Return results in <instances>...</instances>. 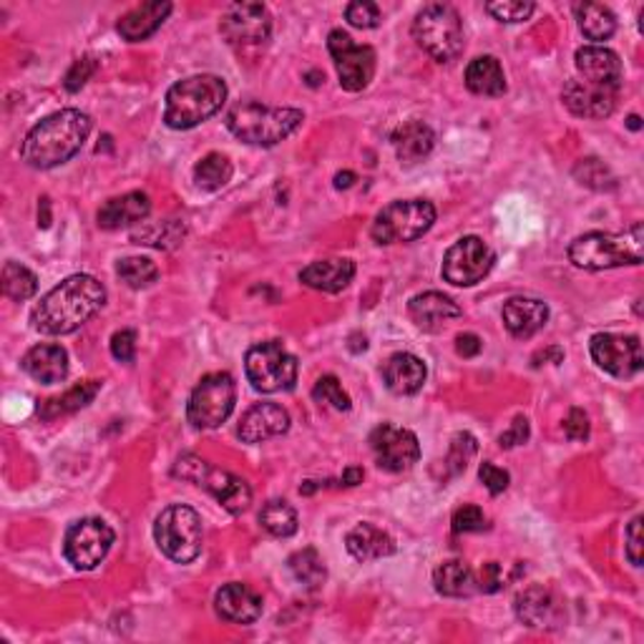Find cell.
Segmentation results:
<instances>
[{"label": "cell", "mask_w": 644, "mask_h": 644, "mask_svg": "<svg viewBox=\"0 0 644 644\" xmlns=\"http://www.w3.org/2000/svg\"><path fill=\"white\" fill-rule=\"evenodd\" d=\"M433 584H435V592L443 596H453V599H460V596H471L479 592V579H476L473 569L460 559L443 561L441 567L433 571Z\"/></svg>", "instance_id": "cell-33"}, {"label": "cell", "mask_w": 644, "mask_h": 644, "mask_svg": "<svg viewBox=\"0 0 644 644\" xmlns=\"http://www.w3.org/2000/svg\"><path fill=\"white\" fill-rule=\"evenodd\" d=\"M564 433L569 441H586L590 439V418L582 408H571L569 416L564 418Z\"/></svg>", "instance_id": "cell-51"}, {"label": "cell", "mask_w": 644, "mask_h": 644, "mask_svg": "<svg viewBox=\"0 0 644 644\" xmlns=\"http://www.w3.org/2000/svg\"><path fill=\"white\" fill-rule=\"evenodd\" d=\"M114 529L101 519H81L71 523L66 531V542H63V554L68 564L78 571H91L106 559L114 544Z\"/></svg>", "instance_id": "cell-12"}, {"label": "cell", "mask_w": 644, "mask_h": 644, "mask_svg": "<svg viewBox=\"0 0 644 644\" xmlns=\"http://www.w3.org/2000/svg\"><path fill=\"white\" fill-rule=\"evenodd\" d=\"M355 277V262L345 257L317 260L300 273V282L317 292H340L345 290Z\"/></svg>", "instance_id": "cell-24"}, {"label": "cell", "mask_w": 644, "mask_h": 644, "mask_svg": "<svg viewBox=\"0 0 644 644\" xmlns=\"http://www.w3.org/2000/svg\"><path fill=\"white\" fill-rule=\"evenodd\" d=\"M531 435V428H529V420L523 416H516L512 428H508L506 433L498 435V446L501 449H514V446H521V443H527Z\"/></svg>", "instance_id": "cell-52"}, {"label": "cell", "mask_w": 644, "mask_h": 644, "mask_svg": "<svg viewBox=\"0 0 644 644\" xmlns=\"http://www.w3.org/2000/svg\"><path fill=\"white\" fill-rule=\"evenodd\" d=\"M501 317H504L506 330L514 338L527 340L544 328L548 320V307L546 302L534 298H512L501 310Z\"/></svg>", "instance_id": "cell-23"}, {"label": "cell", "mask_w": 644, "mask_h": 644, "mask_svg": "<svg viewBox=\"0 0 644 644\" xmlns=\"http://www.w3.org/2000/svg\"><path fill=\"white\" fill-rule=\"evenodd\" d=\"M172 13V3H162V0H154V3H141L124 15L118 21V36L129 43H139L144 38L154 36L162 23L166 21V15Z\"/></svg>", "instance_id": "cell-28"}, {"label": "cell", "mask_w": 644, "mask_h": 644, "mask_svg": "<svg viewBox=\"0 0 644 644\" xmlns=\"http://www.w3.org/2000/svg\"><path fill=\"white\" fill-rule=\"evenodd\" d=\"M642 516H634L630 527H627V559L634 567H642Z\"/></svg>", "instance_id": "cell-53"}, {"label": "cell", "mask_w": 644, "mask_h": 644, "mask_svg": "<svg viewBox=\"0 0 644 644\" xmlns=\"http://www.w3.org/2000/svg\"><path fill=\"white\" fill-rule=\"evenodd\" d=\"M501 586H504V577H501V564H496V561L483 564V569L479 574V590L491 594V592H498Z\"/></svg>", "instance_id": "cell-54"}, {"label": "cell", "mask_w": 644, "mask_h": 644, "mask_svg": "<svg viewBox=\"0 0 644 644\" xmlns=\"http://www.w3.org/2000/svg\"><path fill=\"white\" fill-rule=\"evenodd\" d=\"M435 222V206L426 199H401L391 202L372 219L370 235L378 244L413 242L424 237Z\"/></svg>", "instance_id": "cell-8"}, {"label": "cell", "mask_w": 644, "mask_h": 644, "mask_svg": "<svg viewBox=\"0 0 644 644\" xmlns=\"http://www.w3.org/2000/svg\"><path fill=\"white\" fill-rule=\"evenodd\" d=\"M237 386L229 372H210L199 380L187 405V418L194 428H219L232 416Z\"/></svg>", "instance_id": "cell-11"}, {"label": "cell", "mask_w": 644, "mask_h": 644, "mask_svg": "<svg viewBox=\"0 0 644 644\" xmlns=\"http://www.w3.org/2000/svg\"><path fill=\"white\" fill-rule=\"evenodd\" d=\"M154 539L164 556L177 564H189L202 554V519L194 508L174 504L156 516Z\"/></svg>", "instance_id": "cell-9"}, {"label": "cell", "mask_w": 644, "mask_h": 644, "mask_svg": "<svg viewBox=\"0 0 644 644\" xmlns=\"http://www.w3.org/2000/svg\"><path fill=\"white\" fill-rule=\"evenodd\" d=\"M219 30L232 46H260L273 36V15L262 3H232L222 13Z\"/></svg>", "instance_id": "cell-16"}, {"label": "cell", "mask_w": 644, "mask_h": 644, "mask_svg": "<svg viewBox=\"0 0 644 644\" xmlns=\"http://www.w3.org/2000/svg\"><path fill=\"white\" fill-rule=\"evenodd\" d=\"M630 129H634V131L640 129V116H630Z\"/></svg>", "instance_id": "cell-59"}, {"label": "cell", "mask_w": 644, "mask_h": 644, "mask_svg": "<svg viewBox=\"0 0 644 644\" xmlns=\"http://www.w3.org/2000/svg\"><path fill=\"white\" fill-rule=\"evenodd\" d=\"M97 68H99V63L93 61L91 55H86V59L74 61V66H71L68 74H66V81H63V86H66V91H71V93L81 91L84 86H86V81H89V78L93 74H97Z\"/></svg>", "instance_id": "cell-48"}, {"label": "cell", "mask_w": 644, "mask_h": 644, "mask_svg": "<svg viewBox=\"0 0 644 644\" xmlns=\"http://www.w3.org/2000/svg\"><path fill=\"white\" fill-rule=\"evenodd\" d=\"M569 260L577 267L592 269H611L624 265H642L644 260V229L637 222L627 232L609 235V232H590L577 237L569 244Z\"/></svg>", "instance_id": "cell-5"}, {"label": "cell", "mask_w": 644, "mask_h": 644, "mask_svg": "<svg viewBox=\"0 0 644 644\" xmlns=\"http://www.w3.org/2000/svg\"><path fill=\"white\" fill-rule=\"evenodd\" d=\"M592 361L604 372L615 378H634L642 370V343L637 336H615V332H599L590 343Z\"/></svg>", "instance_id": "cell-15"}, {"label": "cell", "mask_w": 644, "mask_h": 644, "mask_svg": "<svg viewBox=\"0 0 644 644\" xmlns=\"http://www.w3.org/2000/svg\"><path fill=\"white\" fill-rule=\"evenodd\" d=\"M487 11L501 23H523L536 11V5L529 0H496V3H487Z\"/></svg>", "instance_id": "cell-44"}, {"label": "cell", "mask_w": 644, "mask_h": 644, "mask_svg": "<svg viewBox=\"0 0 644 644\" xmlns=\"http://www.w3.org/2000/svg\"><path fill=\"white\" fill-rule=\"evenodd\" d=\"M328 51L336 61L340 86L345 91H363L376 76V51L370 46L353 43L345 30H332L328 36Z\"/></svg>", "instance_id": "cell-13"}, {"label": "cell", "mask_w": 644, "mask_h": 644, "mask_svg": "<svg viewBox=\"0 0 644 644\" xmlns=\"http://www.w3.org/2000/svg\"><path fill=\"white\" fill-rule=\"evenodd\" d=\"M111 355L122 363H134L137 357V332L134 330H118L111 338Z\"/></svg>", "instance_id": "cell-49"}, {"label": "cell", "mask_w": 644, "mask_h": 644, "mask_svg": "<svg viewBox=\"0 0 644 644\" xmlns=\"http://www.w3.org/2000/svg\"><path fill=\"white\" fill-rule=\"evenodd\" d=\"M496 254L481 237H464L443 257V280L456 288H471L494 269Z\"/></svg>", "instance_id": "cell-14"}, {"label": "cell", "mask_w": 644, "mask_h": 644, "mask_svg": "<svg viewBox=\"0 0 644 644\" xmlns=\"http://www.w3.org/2000/svg\"><path fill=\"white\" fill-rule=\"evenodd\" d=\"M313 397L317 403H328L338 411H350V395L343 391L340 380L336 376H323L317 378L313 388Z\"/></svg>", "instance_id": "cell-43"}, {"label": "cell", "mask_w": 644, "mask_h": 644, "mask_svg": "<svg viewBox=\"0 0 644 644\" xmlns=\"http://www.w3.org/2000/svg\"><path fill=\"white\" fill-rule=\"evenodd\" d=\"M131 240L137 244H149L156 250H172L185 240V225L181 222H162V225H149L141 232H134Z\"/></svg>", "instance_id": "cell-40"}, {"label": "cell", "mask_w": 644, "mask_h": 644, "mask_svg": "<svg viewBox=\"0 0 644 644\" xmlns=\"http://www.w3.org/2000/svg\"><path fill=\"white\" fill-rule=\"evenodd\" d=\"M227 101V84L219 76L199 74L177 81L166 91L164 122L169 129H194L212 118Z\"/></svg>", "instance_id": "cell-3"}, {"label": "cell", "mask_w": 644, "mask_h": 644, "mask_svg": "<svg viewBox=\"0 0 644 644\" xmlns=\"http://www.w3.org/2000/svg\"><path fill=\"white\" fill-rule=\"evenodd\" d=\"M172 473L177 476V479L192 481L197 487L210 491L229 514H244L252 504V489L242 476H235L225 471V468L212 466L210 460L199 458L194 453H185V456L177 458Z\"/></svg>", "instance_id": "cell-6"}, {"label": "cell", "mask_w": 644, "mask_h": 644, "mask_svg": "<svg viewBox=\"0 0 644 644\" xmlns=\"http://www.w3.org/2000/svg\"><path fill=\"white\" fill-rule=\"evenodd\" d=\"M99 391H101V380H86V383L74 386L63 395L46 401L41 408H38V416H41L43 420H55L61 416H68V413L86 408V405H89L93 397L99 395Z\"/></svg>", "instance_id": "cell-34"}, {"label": "cell", "mask_w": 644, "mask_h": 644, "mask_svg": "<svg viewBox=\"0 0 644 644\" xmlns=\"http://www.w3.org/2000/svg\"><path fill=\"white\" fill-rule=\"evenodd\" d=\"M453 534H473V531H483L489 527L487 514L481 506H460L453 514Z\"/></svg>", "instance_id": "cell-46"}, {"label": "cell", "mask_w": 644, "mask_h": 644, "mask_svg": "<svg viewBox=\"0 0 644 644\" xmlns=\"http://www.w3.org/2000/svg\"><path fill=\"white\" fill-rule=\"evenodd\" d=\"M232 179V162L225 154H206L202 162L194 166V181L197 187L206 189V192H214V189H222L227 181Z\"/></svg>", "instance_id": "cell-38"}, {"label": "cell", "mask_w": 644, "mask_h": 644, "mask_svg": "<svg viewBox=\"0 0 644 644\" xmlns=\"http://www.w3.org/2000/svg\"><path fill=\"white\" fill-rule=\"evenodd\" d=\"M214 609L225 622L252 624L262 617V599L248 584L232 582L222 586L217 596H214Z\"/></svg>", "instance_id": "cell-21"}, {"label": "cell", "mask_w": 644, "mask_h": 644, "mask_svg": "<svg viewBox=\"0 0 644 644\" xmlns=\"http://www.w3.org/2000/svg\"><path fill=\"white\" fill-rule=\"evenodd\" d=\"M288 567L292 571V577H295L300 584H305L307 590H317V586L328 579V569H325L320 554H317L315 548H302V552L292 554Z\"/></svg>", "instance_id": "cell-37"}, {"label": "cell", "mask_w": 644, "mask_h": 644, "mask_svg": "<svg viewBox=\"0 0 644 644\" xmlns=\"http://www.w3.org/2000/svg\"><path fill=\"white\" fill-rule=\"evenodd\" d=\"M574 174L579 177V181L592 189H611L615 187V177H611L607 166H604L599 159H582V162L577 164Z\"/></svg>", "instance_id": "cell-45"}, {"label": "cell", "mask_w": 644, "mask_h": 644, "mask_svg": "<svg viewBox=\"0 0 644 644\" xmlns=\"http://www.w3.org/2000/svg\"><path fill=\"white\" fill-rule=\"evenodd\" d=\"M579 28L590 41H609L617 30V18L607 5L602 3H579L574 8Z\"/></svg>", "instance_id": "cell-35"}, {"label": "cell", "mask_w": 644, "mask_h": 644, "mask_svg": "<svg viewBox=\"0 0 644 644\" xmlns=\"http://www.w3.org/2000/svg\"><path fill=\"white\" fill-rule=\"evenodd\" d=\"M577 71L586 84L607 86V89H622V61L615 51L604 46H584L577 51Z\"/></svg>", "instance_id": "cell-20"}, {"label": "cell", "mask_w": 644, "mask_h": 644, "mask_svg": "<svg viewBox=\"0 0 644 644\" xmlns=\"http://www.w3.org/2000/svg\"><path fill=\"white\" fill-rule=\"evenodd\" d=\"M353 181H355L353 172H340L336 177V187L338 189H348V187H353Z\"/></svg>", "instance_id": "cell-58"}, {"label": "cell", "mask_w": 644, "mask_h": 644, "mask_svg": "<svg viewBox=\"0 0 644 644\" xmlns=\"http://www.w3.org/2000/svg\"><path fill=\"white\" fill-rule=\"evenodd\" d=\"M564 106H567L574 116L582 118H607L611 111L617 109L619 89H607V86H594L586 81H571L564 86L561 91Z\"/></svg>", "instance_id": "cell-18"}, {"label": "cell", "mask_w": 644, "mask_h": 644, "mask_svg": "<svg viewBox=\"0 0 644 644\" xmlns=\"http://www.w3.org/2000/svg\"><path fill=\"white\" fill-rule=\"evenodd\" d=\"M393 149L403 164H418L435 147V134L424 122H405L393 131Z\"/></svg>", "instance_id": "cell-31"}, {"label": "cell", "mask_w": 644, "mask_h": 644, "mask_svg": "<svg viewBox=\"0 0 644 644\" xmlns=\"http://www.w3.org/2000/svg\"><path fill=\"white\" fill-rule=\"evenodd\" d=\"M260 523L267 534H273L277 539H288L298 531V512L288 504V501L273 498L262 506Z\"/></svg>", "instance_id": "cell-36"}, {"label": "cell", "mask_w": 644, "mask_h": 644, "mask_svg": "<svg viewBox=\"0 0 644 644\" xmlns=\"http://www.w3.org/2000/svg\"><path fill=\"white\" fill-rule=\"evenodd\" d=\"M244 370L254 391L282 393L292 391L298 383V361L290 355L280 340H267L248 350Z\"/></svg>", "instance_id": "cell-10"}, {"label": "cell", "mask_w": 644, "mask_h": 644, "mask_svg": "<svg viewBox=\"0 0 644 644\" xmlns=\"http://www.w3.org/2000/svg\"><path fill=\"white\" fill-rule=\"evenodd\" d=\"M466 86L476 97H504L506 93V76L494 55H479L468 63L466 68Z\"/></svg>", "instance_id": "cell-32"}, {"label": "cell", "mask_w": 644, "mask_h": 644, "mask_svg": "<svg viewBox=\"0 0 644 644\" xmlns=\"http://www.w3.org/2000/svg\"><path fill=\"white\" fill-rule=\"evenodd\" d=\"M345 18L353 28L370 30L380 23V8L376 3H368V0H357V3H350L345 8Z\"/></svg>", "instance_id": "cell-47"}, {"label": "cell", "mask_w": 644, "mask_h": 644, "mask_svg": "<svg viewBox=\"0 0 644 644\" xmlns=\"http://www.w3.org/2000/svg\"><path fill=\"white\" fill-rule=\"evenodd\" d=\"M411 320L426 332H439L449 320L460 317V307L441 292H424L408 302Z\"/></svg>", "instance_id": "cell-25"}, {"label": "cell", "mask_w": 644, "mask_h": 644, "mask_svg": "<svg viewBox=\"0 0 644 644\" xmlns=\"http://www.w3.org/2000/svg\"><path fill=\"white\" fill-rule=\"evenodd\" d=\"M0 282H3L5 295L18 302L30 300L38 290V277L26 265H21V262H5Z\"/></svg>", "instance_id": "cell-39"}, {"label": "cell", "mask_w": 644, "mask_h": 644, "mask_svg": "<svg viewBox=\"0 0 644 644\" xmlns=\"http://www.w3.org/2000/svg\"><path fill=\"white\" fill-rule=\"evenodd\" d=\"M479 479L483 481V487H487L491 494L498 496L504 494V491L508 489V481H512V476H508V471H504V468H498L494 464H481L479 468Z\"/></svg>", "instance_id": "cell-50"}, {"label": "cell", "mask_w": 644, "mask_h": 644, "mask_svg": "<svg viewBox=\"0 0 644 644\" xmlns=\"http://www.w3.org/2000/svg\"><path fill=\"white\" fill-rule=\"evenodd\" d=\"M91 134V116L78 109H63L43 118L28 131L21 147V159L34 169H53L81 151Z\"/></svg>", "instance_id": "cell-2"}, {"label": "cell", "mask_w": 644, "mask_h": 644, "mask_svg": "<svg viewBox=\"0 0 644 644\" xmlns=\"http://www.w3.org/2000/svg\"><path fill=\"white\" fill-rule=\"evenodd\" d=\"M413 38L433 61L451 63L464 51V23L456 8L431 3L413 21Z\"/></svg>", "instance_id": "cell-7"}, {"label": "cell", "mask_w": 644, "mask_h": 644, "mask_svg": "<svg viewBox=\"0 0 644 644\" xmlns=\"http://www.w3.org/2000/svg\"><path fill=\"white\" fill-rule=\"evenodd\" d=\"M473 453H476V439L471 433H456V435H453L451 451H449V458H446L449 473L451 476L464 473L468 468V460L473 458Z\"/></svg>", "instance_id": "cell-42"}, {"label": "cell", "mask_w": 644, "mask_h": 644, "mask_svg": "<svg viewBox=\"0 0 644 644\" xmlns=\"http://www.w3.org/2000/svg\"><path fill=\"white\" fill-rule=\"evenodd\" d=\"M23 370L43 386L63 383L68 376V353L61 345H36L23 357Z\"/></svg>", "instance_id": "cell-26"}, {"label": "cell", "mask_w": 644, "mask_h": 644, "mask_svg": "<svg viewBox=\"0 0 644 644\" xmlns=\"http://www.w3.org/2000/svg\"><path fill=\"white\" fill-rule=\"evenodd\" d=\"M106 302V288L91 275H71L30 313V323L43 336H68L84 328Z\"/></svg>", "instance_id": "cell-1"}, {"label": "cell", "mask_w": 644, "mask_h": 644, "mask_svg": "<svg viewBox=\"0 0 644 644\" xmlns=\"http://www.w3.org/2000/svg\"><path fill=\"white\" fill-rule=\"evenodd\" d=\"M426 363L411 353H395L383 368L388 391H393L395 395L418 393L426 383Z\"/></svg>", "instance_id": "cell-30"}, {"label": "cell", "mask_w": 644, "mask_h": 644, "mask_svg": "<svg viewBox=\"0 0 644 644\" xmlns=\"http://www.w3.org/2000/svg\"><path fill=\"white\" fill-rule=\"evenodd\" d=\"M481 338L473 336V332H464V336L456 338V353L460 357H476L481 353Z\"/></svg>", "instance_id": "cell-55"}, {"label": "cell", "mask_w": 644, "mask_h": 644, "mask_svg": "<svg viewBox=\"0 0 644 644\" xmlns=\"http://www.w3.org/2000/svg\"><path fill=\"white\" fill-rule=\"evenodd\" d=\"M542 361H552V363H561L564 361V350L561 348H546V350H539L534 355V368H539V363Z\"/></svg>", "instance_id": "cell-56"}, {"label": "cell", "mask_w": 644, "mask_h": 644, "mask_svg": "<svg viewBox=\"0 0 644 644\" xmlns=\"http://www.w3.org/2000/svg\"><path fill=\"white\" fill-rule=\"evenodd\" d=\"M116 275L131 290H144L159 280V267L147 257H126L116 265Z\"/></svg>", "instance_id": "cell-41"}, {"label": "cell", "mask_w": 644, "mask_h": 644, "mask_svg": "<svg viewBox=\"0 0 644 644\" xmlns=\"http://www.w3.org/2000/svg\"><path fill=\"white\" fill-rule=\"evenodd\" d=\"M151 212V202L144 192H129L124 197L109 199L99 210V227L103 229H124L139 225Z\"/></svg>", "instance_id": "cell-29"}, {"label": "cell", "mask_w": 644, "mask_h": 644, "mask_svg": "<svg viewBox=\"0 0 644 644\" xmlns=\"http://www.w3.org/2000/svg\"><path fill=\"white\" fill-rule=\"evenodd\" d=\"M343 483L345 487H357V483H363V468H348L343 473Z\"/></svg>", "instance_id": "cell-57"}, {"label": "cell", "mask_w": 644, "mask_h": 644, "mask_svg": "<svg viewBox=\"0 0 644 644\" xmlns=\"http://www.w3.org/2000/svg\"><path fill=\"white\" fill-rule=\"evenodd\" d=\"M370 449L378 466L391 473L411 471L420 460V443L416 439V433L408 431V428H397L393 424L378 426L376 431L370 433Z\"/></svg>", "instance_id": "cell-17"}, {"label": "cell", "mask_w": 644, "mask_h": 644, "mask_svg": "<svg viewBox=\"0 0 644 644\" xmlns=\"http://www.w3.org/2000/svg\"><path fill=\"white\" fill-rule=\"evenodd\" d=\"M302 122H305V114L300 109L265 106L257 101L237 103L227 114V129L252 147L280 144L300 129Z\"/></svg>", "instance_id": "cell-4"}, {"label": "cell", "mask_w": 644, "mask_h": 644, "mask_svg": "<svg viewBox=\"0 0 644 644\" xmlns=\"http://www.w3.org/2000/svg\"><path fill=\"white\" fill-rule=\"evenodd\" d=\"M290 431V413L277 403H257L244 413L237 435L244 443H262Z\"/></svg>", "instance_id": "cell-19"}, {"label": "cell", "mask_w": 644, "mask_h": 644, "mask_svg": "<svg viewBox=\"0 0 644 644\" xmlns=\"http://www.w3.org/2000/svg\"><path fill=\"white\" fill-rule=\"evenodd\" d=\"M516 617L521 619L527 627H534V630H548V627L559 624L561 607L556 602V596L546 586H529L519 596H516Z\"/></svg>", "instance_id": "cell-22"}, {"label": "cell", "mask_w": 644, "mask_h": 644, "mask_svg": "<svg viewBox=\"0 0 644 644\" xmlns=\"http://www.w3.org/2000/svg\"><path fill=\"white\" fill-rule=\"evenodd\" d=\"M345 546L355 561H376L395 554V539L388 531L378 529L376 523H357L345 536Z\"/></svg>", "instance_id": "cell-27"}]
</instances>
